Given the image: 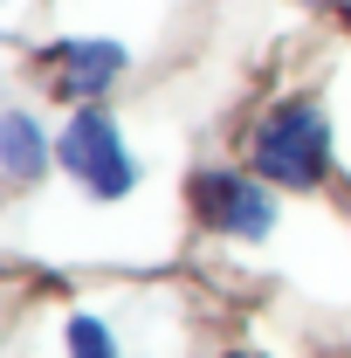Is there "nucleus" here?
<instances>
[{
	"label": "nucleus",
	"mask_w": 351,
	"mask_h": 358,
	"mask_svg": "<svg viewBox=\"0 0 351 358\" xmlns=\"http://www.w3.org/2000/svg\"><path fill=\"white\" fill-rule=\"evenodd\" d=\"M324 166H331V117L310 96H282L275 110H262L248 138V173H262L268 186H317Z\"/></svg>",
	"instance_id": "f257e3e1"
},
{
	"label": "nucleus",
	"mask_w": 351,
	"mask_h": 358,
	"mask_svg": "<svg viewBox=\"0 0 351 358\" xmlns=\"http://www.w3.org/2000/svg\"><path fill=\"white\" fill-rule=\"evenodd\" d=\"M55 166L76 179L89 200H131V186H138L131 145L110 124V110H96V103H76L69 124L55 131Z\"/></svg>",
	"instance_id": "f03ea898"
},
{
	"label": "nucleus",
	"mask_w": 351,
	"mask_h": 358,
	"mask_svg": "<svg viewBox=\"0 0 351 358\" xmlns=\"http://www.w3.org/2000/svg\"><path fill=\"white\" fill-rule=\"evenodd\" d=\"M186 200H193V221L214 227V234H227V241H268L275 221H282V207H275V193H268L262 173L207 166V173H193Z\"/></svg>",
	"instance_id": "7ed1b4c3"
},
{
	"label": "nucleus",
	"mask_w": 351,
	"mask_h": 358,
	"mask_svg": "<svg viewBox=\"0 0 351 358\" xmlns=\"http://www.w3.org/2000/svg\"><path fill=\"white\" fill-rule=\"evenodd\" d=\"M131 69V48L110 42V35H76V42L48 48V90L69 96V103H96L110 96V83Z\"/></svg>",
	"instance_id": "20e7f679"
},
{
	"label": "nucleus",
	"mask_w": 351,
	"mask_h": 358,
	"mask_svg": "<svg viewBox=\"0 0 351 358\" xmlns=\"http://www.w3.org/2000/svg\"><path fill=\"white\" fill-rule=\"evenodd\" d=\"M0 166H7V179H21V186L55 166V138L35 124V110H7L0 117Z\"/></svg>",
	"instance_id": "39448f33"
},
{
	"label": "nucleus",
	"mask_w": 351,
	"mask_h": 358,
	"mask_svg": "<svg viewBox=\"0 0 351 358\" xmlns=\"http://www.w3.org/2000/svg\"><path fill=\"white\" fill-rule=\"evenodd\" d=\"M69 358H117V338H110V324L103 317H89V310H76L69 317Z\"/></svg>",
	"instance_id": "423d86ee"
},
{
	"label": "nucleus",
	"mask_w": 351,
	"mask_h": 358,
	"mask_svg": "<svg viewBox=\"0 0 351 358\" xmlns=\"http://www.w3.org/2000/svg\"><path fill=\"white\" fill-rule=\"evenodd\" d=\"M310 7H331V0H310Z\"/></svg>",
	"instance_id": "0eeeda50"
}]
</instances>
